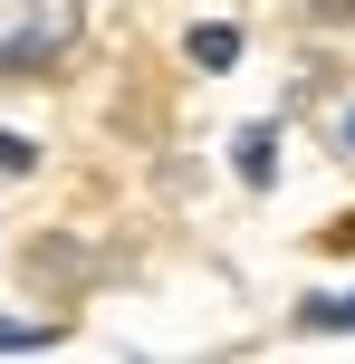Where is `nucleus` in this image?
<instances>
[{
  "mask_svg": "<svg viewBox=\"0 0 355 364\" xmlns=\"http://www.w3.org/2000/svg\"><path fill=\"white\" fill-rule=\"evenodd\" d=\"M68 29H77V0H38V10H29V29L0 48V68H10V77H29L38 58H58V48H68Z\"/></svg>",
  "mask_w": 355,
  "mask_h": 364,
  "instance_id": "f257e3e1",
  "label": "nucleus"
},
{
  "mask_svg": "<svg viewBox=\"0 0 355 364\" xmlns=\"http://www.w3.org/2000/svg\"><path fill=\"white\" fill-rule=\"evenodd\" d=\"M183 58L192 68H231V58H240V29H231V19H202V29L183 38Z\"/></svg>",
  "mask_w": 355,
  "mask_h": 364,
  "instance_id": "f03ea898",
  "label": "nucleus"
},
{
  "mask_svg": "<svg viewBox=\"0 0 355 364\" xmlns=\"http://www.w3.org/2000/svg\"><path fill=\"white\" fill-rule=\"evenodd\" d=\"M279 173V125H240V182H269Z\"/></svg>",
  "mask_w": 355,
  "mask_h": 364,
  "instance_id": "7ed1b4c3",
  "label": "nucleus"
},
{
  "mask_svg": "<svg viewBox=\"0 0 355 364\" xmlns=\"http://www.w3.org/2000/svg\"><path fill=\"white\" fill-rule=\"evenodd\" d=\"M298 326H307V336H346V326H355V288H337V297H307V307H298Z\"/></svg>",
  "mask_w": 355,
  "mask_h": 364,
  "instance_id": "20e7f679",
  "label": "nucleus"
},
{
  "mask_svg": "<svg viewBox=\"0 0 355 364\" xmlns=\"http://www.w3.org/2000/svg\"><path fill=\"white\" fill-rule=\"evenodd\" d=\"M38 164V154H29V134H10V125H0V173H29Z\"/></svg>",
  "mask_w": 355,
  "mask_h": 364,
  "instance_id": "39448f33",
  "label": "nucleus"
},
{
  "mask_svg": "<svg viewBox=\"0 0 355 364\" xmlns=\"http://www.w3.org/2000/svg\"><path fill=\"white\" fill-rule=\"evenodd\" d=\"M337 144H346V154H355V106H346V115H337Z\"/></svg>",
  "mask_w": 355,
  "mask_h": 364,
  "instance_id": "423d86ee",
  "label": "nucleus"
}]
</instances>
